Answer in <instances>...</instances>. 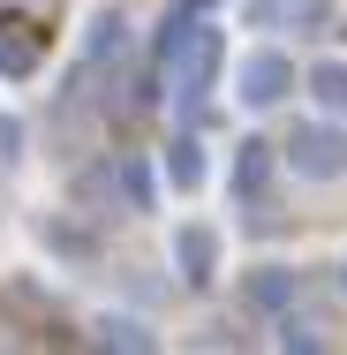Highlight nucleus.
<instances>
[{"mask_svg": "<svg viewBox=\"0 0 347 355\" xmlns=\"http://www.w3.org/2000/svg\"><path fill=\"white\" fill-rule=\"evenodd\" d=\"M219 76V31L211 23H166L159 31V83L174 106H197Z\"/></svg>", "mask_w": 347, "mask_h": 355, "instance_id": "nucleus-1", "label": "nucleus"}, {"mask_svg": "<svg viewBox=\"0 0 347 355\" xmlns=\"http://www.w3.org/2000/svg\"><path fill=\"white\" fill-rule=\"evenodd\" d=\"M279 159H287V174H302V182H340L347 174V129L340 121H302V129H287Z\"/></svg>", "mask_w": 347, "mask_h": 355, "instance_id": "nucleus-2", "label": "nucleus"}, {"mask_svg": "<svg viewBox=\"0 0 347 355\" xmlns=\"http://www.w3.org/2000/svg\"><path fill=\"white\" fill-rule=\"evenodd\" d=\"M287 91H294V61H287L279 46L249 53V61H242V76H234V98H242L249 114H272V106H287Z\"/></svg>", "mask_w": 347, "mask_h": 355, "instance_id": "nucleus-3", "label": "nucleus"}, {"mask_svg": "<svg viewBox=\"0 0 347 355\" xmlns=\"http://www.w3.org/2000/svg\"><path fill=\"white\" fill-rule=\"evenodd\" d=\"M174 265H181V280H211V265H219V234H211L204 219H181V227H174Z\"/></svg>", "mask_w": 347, "mask_h": 355, "instance_id": "nucleus-4", "label": "nucleus"}, {"mask_svg": "<svg viewBox=\"0 0 347 355\" xmlns=\"http://www.w3.org/2000/svg\"><path fill=\"white\" fill-rule=\"evenodd\" d=\"M121 53H129V15L121 8H98L83 23V61H121Z\"/></svg>", "mask_w": 347, "mask_h": 355, "instance_id": "nucleus-5", "label": "nucleus"}, {"mask_svg": "<svg viewBox=\"0 0 347 355\" xmlns=\"http://www.w3.org/2000/svg\"><path fill=\"white\" fill-rule=\"evenodd\" d=\"M272 144H234V189H242V205H257L265 197V182H272Z\"/></svg>", "mask_w": 347, "mask_h": 355, "instance_id": "nucleus-6", "label": "nucleus"}, {"mask_svg": "<svg viewBox=\"0 0 347 355\" xmlns=\"http://www.w3.org/2000/svg\"><path fill=\"white\" fill-rule=\"evenodd\" d=\"M287 302H294V272H287V265H257V272H249V310H287Z\"/></svg>", "mask_w": 347, "mask_h": 355, "instance_id": "nucleus-7", "label": "nucleus"}, {"mask_svg": "<svg viewBox=\"0 0 347 355\" xmlns=\"http://www.w3.org/2000/svg\"><path fill=\"white\" fill-rule=\"evenodd\" d=\"M166 182H174V189H197V182H204V144H197V137L166 144Z\"/></svg>", "mask_w": 347, "mask_h": 355, "instance_id": "nucleus-8", "label": "nucleus"}, {"mask_svg": "<svg viewBox=\"0 0 347 355\" xmlns=\"http://www.w3.org/2000/svg\"><path fill=\"white\" fill-rule=\"evenodd\" d=\"M310 98H317L325 114H347V61H317V69H310Z\"/></svg>", "mask_w": 347, "mask_h": 355, "instance_id": "nucleus-9", "label": "nucleus"}, {"mask_svg": "<svg viewBox=\"0 0 347 355\" xmlns=\"http://www.w3.org/2000/svg\"><path fill=\"white\" fill-rule=\"evenodd\" d=\"M98 340H114V348H151V333H143L136 318H106V325H98Z\"/></svg>", "mask_w": 347, "mask_h": 355, "instance_id": "nucleus-10", "label": "nucleus"}, {"mask_svg": "<svg viewBox=\"0 0 347 355\" xmlns=\"http://www.w3.org/2000/svg\"><path fill=\"white\" fill-rule=\"evenodd\" d=\"M121 189H129L136 212H151V174H143V166H121Z\"/></svg>", "mask_w": 347, "mask_h": 355, "instance_id": "nucleus-11", "label": "nucleus"}, {"mask_svg": "<svg viewBox=\"0 0 347 355\" xmlns=\"http://www.w3.org/2000/svg\"><path fill=\"white\" fill-rule=\"evenodd\" d=\"M189 8H219V0H189Z\"/></svg>", "mask_w": 347, "mask_h": 355, "instance_id": "nucleus-12", "label": "nucleus"}, {"mask_svg": "<svg viewBox=\"0 0 347 355\" xmlns=\"http://www.w3.org/2000/svg\"><path fill=\"white\" fill-rule=\"evenodd\" d=\"M340 295H347V265H340Z\"/></svg>", "mask_w": 347, "mask_h": 355, "instance_id": "nucleus-13", "label": "nucleus"}]
</instances>
